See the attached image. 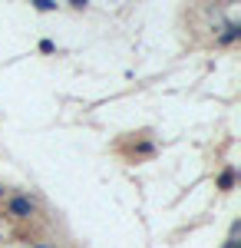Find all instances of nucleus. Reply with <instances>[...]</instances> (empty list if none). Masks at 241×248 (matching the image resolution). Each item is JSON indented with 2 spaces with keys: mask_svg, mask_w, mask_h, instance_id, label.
<instances>
[{
  "mask_svg": "<svg viewBox=\"0 0 241 248\" xmlns=\"http://www.w3.org/2000/svg\"><path fill=\"white\" fill-rule=\"evenodd\" d=\"M10 215H17V218H27V215H33V202H30V199H23V195L10 199Z\"/></svg>",
  "mask_w": 241,
  "mask_h": 248,
  "instance_id": "obj_1",
  "label": "nucleus"
}]
</instances>
